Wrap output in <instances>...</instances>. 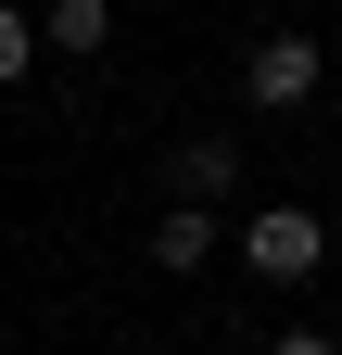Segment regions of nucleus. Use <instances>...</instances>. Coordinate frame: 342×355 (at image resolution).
Instances as JSON below:
<instances>
[{
    "mask_svg": "<svg viewBox=\"0 0 342 355\" xmlns=\"http://www.w3.org/2000/svg\"><path fill=\"white\" fill-rule=\"evenodd\" d=\"M241 266H253V279H279V292H305L317 266H330V229H317L305 203H267V216L241 229Z\"/></svg>",
    "mask_w": 342,
    "mask_h": 355,
    "instance_id": "nucleus-1",
    "label": "nucleus"
},
{
    "mask_svg": "<svg viewBox=\"0 0 342 355\" xmlns=\"http://www.w3.org/2000/svg\"><path fill=\"white\" fill-rule=\"evenodd\" d=\"M317 76H330V51H317L305 26H291V38H253L241 102H253V114H305V102H317Z\"/></svg>",
    "mask_w": 342,
    "mask_h": 355,
    "instance_id": "nucleus-2",
    "label": "nucleus"
},
{
    "mask_svg": "<svg viewBox=\"0 0 342 355\" xmlns=\"http://www.w3.org/2000/svg\"><path fill=\"white\" fill-rule=\"evenodd\" d=\"M228 241H216V203H165V229H152V266H178V279H190V266H216Z\"/></svg>",
    "mask_w": 342,
    "mask_h": 355,
    "instance_id": "nucleus-3",
    "label": "nucleus"
},
{
    "mask_svg": "<svg viewBox=\"0 0 342 355\" xmlns=\"http://www.w3.org/2000/svg\"><path fill=\"white\" fill-rule=\"evenodd\" d=\"M38 38H51V51H102V38H114V0H51Z\"/></svg>",
    "mask_w": 342,
    "mask_h": 355,
    "instance_id": "nucleus-4",
    "label": "nucleus"
},
{
    "mask_svg": "<svg viewBox=\"0 0 342 355\" xmlns=\"http://www.w3.org/2000/svg\"><path fill=\"white\" fill-rule=\"evenodd\" d=\"M228 178H241L228 140H190V153H178V203H228Z\"/></svg>",
    "mask_w": 342,
    "mask_h": 355,
    "instance_id": "nucleus-5",
    "label": "nucleus"
},
{
    "mask_svg": "<svg viewBox=\"0 0 342 355\" xmlns=\"http://www.w3.org/2000/svg\"><path fill=\"white\" fill-rule=\"evenodd\" d=\"M38 51H51V38H38V13H13V0H0V89H13Z\"/></svg>",
    "mask_w": 342,
    "mask_h": 355,
    "instance_id": "nucleus-6",
    "label": "nucleus"
},
{
    "mask_svg": "<svg viewBox=\"0 0 342 355\" xmlns=\"http://www.w3.org/2000/svg\"><path fill=\"white\" fill-rule=\"evenodd\" d=\"M267 355H342V343H330V330H279Z\"/></svg>",
    "mask_w": 342,
    "mask_h": 355,
    "instance_id": "nucleus-7",
    "label": "nucleus"
}]
</instances>
